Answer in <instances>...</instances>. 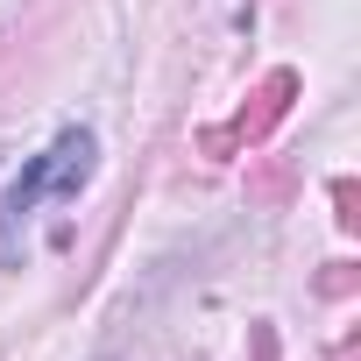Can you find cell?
I'll return each mask as SVG.
<instances>
[{"label": "cell", "instance_id": "obj_1", "mask_svg": "<svg viewBox=\"0 0 361 361\" xmlns=\"http://www.w3.org/2000/svg\"><path fill=\"white\" fill-rule=\"evenodd\" d=\"M92 177V135L85 128H64L57 142H50V156H36L22 177H15V192H8V213H29L43 192H57V199H78V185Z\"/></svg>", "mask_w": 361, "mask_h": 361}]
</instances>
